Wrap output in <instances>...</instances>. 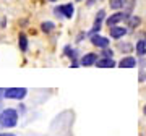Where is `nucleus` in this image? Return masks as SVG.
Here are the masks:
<instances>
[{
    "label": "nucleus",
    "mask_w": 146,
    "mask_h": 136,
    "mask_svg": "<svg viewBox=\"0 0 146 136\" xmlns=\"http://www.w3.org/2000/svg\"><path fill=\"white\" fill-rule=\"evenodd\" d=\"M18 46H20V49L23 50V52L28 50V37H26V34L20 32V36H18Z\"/></svg>",
    "instance_id": "10"
},
{
    "label": "nucleus",
    "mask_w": 146,
    "mask_h": 136,
    "mask_svg": "<svg viewBox=\"0 0 146 136\" xmlns=\"http://www.w3.org/2000/svg\"><path fill=\"white\" fill-rule=\"evenodd\" d=\"M135 49H136V55H140V57L146 55V42L145 41H138Z\"/></svg>",
    "instance_id": "11"
},
{
    "label": "nucleus",
    "mask_w": 146,
    "mask_h": 136,
    "mask_svg": "<svg viewBox=\"0 0 146 136\" xmlns=\"http://www.w3.org/2000/svg\"><path fill=\"white\" fill-rule=\"evenodd\" d=\"M76 2H81V0H76Z\"/></svg>",
    "instance_id": "24"
},
{
    "label": "nucleus",
    "mask_w": 146,
    "mask_h": 136,
    "mask_svg": "<svg viewBox=\"0 0 146 136\" xmlns=\"http://www.w3.org/2000/svg\"><path fill=\"white\" fill-rule=\"evenodd\" d=\"M96 62H98V55L96 53H86V55H83V58H81V65L83 67H91V65H96Z\"/></svg>",
    "instance_id": "6"
},
{
    "label": "nucleus",
    "mask_w": 146,
    "mask_h": 136,
    "mask_svg": "<svg viewBox=\"0 0 146 136\" xmlns=\"http://www.w3.org/2000/svg\"><path fill=\"white\" fill-rule=\"evenodd\" d=\"M140 23H141V20L138 18V16H131L130 18V28H136Z\"/></svg>",
    "instance_id": "16"
},
{
    "label": "nucleus",
    "mask_w": 146,
    "mask_h": 136,
    "mask_svg": "<svg viewBox=\"0 0 146 136\" xmlns=\"http://www.w3.org/2000/svg\"><path fill=\"white\" fill-rule=\"evenodd\" d=\"M50 2H55V0H50Z\"/></svg>",
    "instance_id": "23"
},
{
    "label": "nucleus",
    "mask_w": 146,
    "mask_h": 136,
    "mask_svg": "<svg viewBox=\"0 0 146 136\" xmlns=\"http://www.w3.org/2000/svg\"><path fill=\"white\" fill-rule=\"evenodd\" d=\"M145 78H146V75L143 73V71H141V75H140V79H141V81H143V79H145Z\"/></svg>",
    "instance_id": "21"
},
{
    "label": "nucleus",
    "mask_w": 146,
    "mask_h": 136,
    "mask_svg": "<svg viewBox=\"0 0 146 136\" xmlns=\"http://www.w3.org/2000/svg\"><path fill=\"white\" fill-rule=\"evenodd\" d=\"M54 28H55V24H54V23H50V21H44V23L41 24V29L44 32H50Z\"/></svg>",
    "instance_id": "13"
},
{
    "label": "nucleus",
    "mask_w": 146,
    "mask_h": 136,
    "mask_svg": "<svg viewBox=\"0 0 146 136\" xmlns=\"http://www.w3.org/2000/svg\"><path fill=\"white\" fill-rule=\"evenodd\" d=\"M91 42H93V46H96V47H99V49L109 47V39L104 37V36H99V34L91 36Z\"/></svg>",
    "instance_id": "4"
},
{
    "label": "nucleus",
    "mask_w": 146,
    "mask_h": 136,
    "mask_svg": "<svg viewBox=\"0 0 146 136\" xmlns=\"http://www.w3.org/2000/svg\"><path fill=\"white\" fill-rule=\"evenodd\" d=\"M109 32H110V37L114 39H120L127 34V28H122V26H112L109 28Z\"/></svg>",
    "instance_id": "5"
},
{
    "label": "nucleus",
    "mask_w": 146,
    "mask_h": 136,
    "mask_svg": "<svg viewBox=\"0 0 146 136\" xmlns=\"http://www.w3.org/2000/svg\"><path fill=\"white\" fill-rule=\"evenodd\" d=\"M54 13H55L57 16H60V18H65V16H63V13H62V10H60V7H55V10H54Z\"/></svg>",
    "instance_id": "18"
},
{
    "label": "nucleus",
    "mask_w": 146,
    "mask_h": 136,
    "mask_svg": "<svg viewBox=\"0 0 146 136\" xmlns=\"http://www.w3.org/2000/svg\"><path fill=\"white\" fill-rule=\"evenodd\" d=\"M128 18V13H123V11H117V13H114V15H110L107 20H106V24L109 28H112V26H117L120 21H123V20H127Z\"/></svg>",
    "instance_id": "3"
},
{
    "label": "nucleus",
    "mask_w": 146,
    "mask_h": 136,
    "mask_svg": "<svg viewBox=\"0 0 146 136\" xmlns=\"http://www.w3.org/2000/svg\"><path fill=\"white\" fill-rule=\"evenodd\" d=\"M94 2H96V0H88V2H86V3H88V5L91 7V5H93V3H94Z\"/></svg>",
    "instance_id": "22"
},
{
    "label": "nucleus",
    "mask_w": 146,
    "mask_h": 136,
    "mask_svg": "<svg viewBox=\"0 0 146 136\" xmlns=\"http://www.w3.org/2000/svg\"><path fill=\"white\" fill-rule=\"evenodd\" d=\"M60 10H62L65 18H72L73 13H75V7H73L72 3H67V5H60Z\"/></svg>",
    "instance_id": "9"
},
{
    "label": "nucleus",
    "mask_w": 146,
    "mask_h": 136,
    "mask_svg": "<svg viewBox=\"0 0 146 136\" xmlns=\"http://www.w3.org/2000/svg\"><path fill=\"white\" fill-rule=\"evenodd\" d=\"M125 5V0H110V8H114V10H120V8H123Z\"/></svg>",
    "instance_id": "12"
},
{
    "label": "nucleus",
    "mask_w": 146,
    "mask_h": 136,
    "mask_svg": "<svg viewBox=\"0 0 146 136\" xmlns=\"http://www.w3.org/2000/svg\"><path fill=\"white\" fill-rule=\"evenodd\" d=\"M18 123V112L15 109H5L0 112V126L2 128H13Z\"/></svg>",
    "instance_id": "1"
},
{
    "label": "nucleus",
    "mask_w": 146,
    "mask_h": 136,
    "mask_svg": "<svg viewBox=\"0 0 146 136\" xmlns=\"http://www.w3.org/2000/svg\"><path fill=\"white\" fill-rule=\"evenodd\" d=\"M112 55H114V52H112V49H109V47H106V49H102V57L112 58Z\"/></svg>",
    "instance_id": "17"
},
{
    "label": "nucleus",
    "mask_w": 146,
    "mask_h": 136,
    "mask_svg": "<svg viewBox=\"0 0 146 136\" xmlns=\"http://www.w3.org/2000/svg\"><path fill=\"white\" fill-rule=\"evenodd\" d=\"M28 94L26 88H7L5 89V97L7 99H15V100H21L25 99Z\"/></svg>",
    "instance_id": "2"
},
{
    "label": "nucleus",
    "mask_w": 146,
    "mask_h": 136,
    "mask_svg": "<svg viewBox=\"0 0 146 136\" xmlns=\"http://www.w3.org/2000/svg\"><path fill=\"white\" fill-rule=\"evenodd\" d=\"M96 65H98V68H114L115 67V62L112 60V58L102 57V58H99V60L96 62Z\"/></svg>",
    "instance_id": "7"
},
{
    "label": "nucleus",
    "mask_w": 146,
    "mask_h": 136,
    "mask_svg": "<svg viewBox=\"0 0 146 136\" xmlns=\"http://www.w3.org/2000/svg\"><path fill=\"white\" fill-rule=\"evenodd\" d=\"M119 49L122 52H131V50H133L131 44H119Z\"/></svg>",
    "instance_id": "15"
},
{
    "label": "nucleus",
    "mask_w": 146,
    "mask_h": 136,
    "mask_svg": "<svg viewBox=\"0 0 146 136\" xmlns=\"http://www.w3.org/2000/svg\"><path fill=\"white\" fill-rule=\"evenodd\" d=\"M5 97V89H0V100Z\"/></svg>",
    "instance_id": "19"
},
{
    "label": "nucleus",
    "mask_w": 146,
    "mask_h": 136,
    "mask_svg": "<svg viewBox=\"0 0 146 136\" xmlns=\"http://www.w3.org/2000/svg\"><path fill=\"white\" fill-rule=\"evenodd\" d=\"M0 136H16V135H13V133H0Z\"/></svg>",
    "instance_id": "20"
},
{
    "label": "nucleus",
    "mask_w": 146,
    "mask_h": 136,
    "mask_svg": "<svg viewBox=\"0 0 146 136\" xmlns=\"http://www.w3.org/2000/svg\"><path fill=\"white\" fill-rule=\"evenodd\" d=\"M135 65H136V60L133 57H123L119 62V67L120 68H133Z\"/></svg>",
    "instance_id": "8"
},
{
    "label": "nucleus",
    "mask_w": 146,
    "mask_h": 136,
    "mask_svg": "<svg viewBox=\"0 0 146 136\" xmlns=\"http://www.w3.org/2000/svg\"><path fill=\"white\" fill-rule=\"evenodd\" d=\"M65 55H67V57H70L72 60H75V58H76V50H73L70 46H67V47H65Z\"/></svg>",
    "instance_id": "14"
}]
</instances>
